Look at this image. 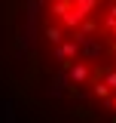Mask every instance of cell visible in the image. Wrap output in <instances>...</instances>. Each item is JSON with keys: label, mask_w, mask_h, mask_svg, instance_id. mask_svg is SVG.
I'll use <instances>...</instances> for the list:
<instances>
[{"label": "cell", "mask_w": 116, "mask_h": 123, "mask_svg": "<svg viewBox=\"0 0 116 123\" xmlns=\"http://www.w3.org/2000/svg\"><path fill=\"white\" fill-rule=\"evenodd\" d=\"M89 74H92V68H89L86 62H76V65H70V80H73V83H86Z\"/></svg>", "instance_id": "cell-1"}, {"label": "cell", "mask_w": 116, "mask_h": 123, "mask_svg": "<svg viewBox=\"0 0 116 123\" xmlns=\"http://www.w3.org/2000/svg\"><path fill=\"white\" fill-rule=\"evenodd\" d=\"M98 3H101V0H70V6H73L79 15H86V18L98 9Z\"/></svg>", "instance_id": "cell-2"}, {"label": "cell", "mask_w": 116, "mask_h": 123, "mask_svg": "<svg viewBox=\"0 0 116 123\" xmlns=\"http://www.w3.org/2000/svg\"><path fill=\"white\" fill-rule=\"evenodd\" d=\"M76 52H79V46H76V40H70V43H61V46H58V59H61V62L73 59Z\"/></svg>", "instance_id": "cell-3"}, {"label": "cell", "mask_w": 116, "mask_h": 123, "mask_svg": "<svg viewBox=\"0 0 116 123\" xmlns=\"http://www.w3.org/2000/svg\"><path fill=\"white\" fill-rule=\"evenodd\" d=\"M67 9H70V0H55V3H52V12H55L58 18L67 12Z\"/></svg>", "instance_id": "cell-4"}, {"label": "cell", "mask_w": 116, "mask_h": 123, "mask_svg": "<svg viewBox=\"0 0 116 123\" xmlns=\"http://www.w3.org/2000/svg\"><path fill=\"white\" fill-rule=\"evenodd\" d=\"M61 37H64V34H61V28H52V25L46 28V40H49V43H61Z\"/></svg>", "instance_id": "cell-5"}, {"label": "cell", "mask_w": 116, "mask_h": 123, "mask_svg": "<svg viewBox=\"0 0 116 123\" xmlns=\"http://www.w3.org/2000/svg\"><path fill=\"white\" fill-rule=\"evenodd\" d=\"M92 92H95V95H98V98H107V95H110V89H107V86H104L101 80H98V83H95V86H92Z\"/></svg>", "instance_id": "cell-6"}, {"label": "cell", "mask_w": 116, "mask_h": 123, "mask_svg": "<svg viewBox=\"0 0 116 123\" xmlns=\"http://www.w3.org/2000/svg\"><path fill=\"white\" fill-rule=\"evenodd\" d=\"M104 86H107V89L113 86L116 89V71H107V74H104Z\"/></svg>", "instance_id": "cell-7"}, {"label": "cell", "mask_w": 116, "mask_h": 123, "mask_svg": "<svg viewBox=\"0 0 116 123\" xmlns=\"http://www.w3.org/2000/svg\"><path fill=\"white\" fill-rule=\"evenodd\" d=\"M79 28L86 31V34H92V31H98V25H95V22H92V18H86V22H83V25H79Z\"/></svg>", "instance_id": "cell-8"}, {"label": "cell", "mask_w": 116, "mask_h": 123, "mask_svg": "<svg viewBox=\"0 0 116 123\" xmlns=\"http://www.w3.org/2000/svg\"><path fill=\"white\" fill-rule=\"evenodd\" d=\"M107 28H110V31L116 34V18H107Z\"/></svg>", "instance_id": "cell-9"}, {"label": "cell", "mask_w": 116, "mask_h": 123, "mask_svg": "<svg viewBox=\"0 0 116 123\" xmlns=\"http://www.w3.org/2000/svg\"><path fill=\"white\" fill-rule=\"evenodd\" d=\"M110 18H116V3H113V6H110Z\"/></svg>", "instance_id": "cell-10"}, {"label": "cell", "mask_w": 116, "mask_h": 123, "mask_svg": "<svg viewBox=\"0 0 116 123\" xmlns=\"http://www.w3.org/2000/svg\"><path fill=\"white\" fill-rule=\"evenodd\" d=\"M113 108H116V98H113Z\"/></svg>", "instance_id": "cell-11"}, {"label": "cell", "mask_w": 116, "mask_h": 123, "mask_svg": "<svg viewBox=\"0 0 116 123\" xmlns=\"http://www.w3.org/2000/svg\"><path fill=\"white\" fill-rule=\"evenodd\" d=\"M113 52H116V43H113Z\"/></svg>", "instance_id": "cell-12"}]
</instances>
